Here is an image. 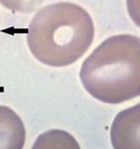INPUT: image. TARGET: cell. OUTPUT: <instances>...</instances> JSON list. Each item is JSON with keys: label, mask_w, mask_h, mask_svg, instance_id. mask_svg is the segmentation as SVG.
<instances>
[{"label": "cell", "mask_w": 140, "mask_h": 149, "mask_svg": "<svg viewBox=\"0 0 140 149\" xmlns=\"http://www.w3.org/2000/svg\"><path fill=\"white\" fill-rule=\"evenodd\" d=\"M94 39L91 16L80 5L61 1L46 5L27 28V46L40 63L65 67L85 54Z\"/></svg>", "instance_id": "cell-1"}, {"label": "cell", "mask_w": 140, "mask_h": 149, "mask_svg": "<svg viewBox=\"0 0 140 149\" xmlns=\"http://www.w3.org/2000/svg\"><path fill=\"white\" fill-rule=\"evenodd\" d=\"M83 86L93 98L119 104L140 96V38L116 35L98 45L84 61Z\"/></svg>", "instance_id": "cell-2"}, {"label": "cell", "mask_w": 140, "mask_h": 149, "mask_svg": "<svg viewBox=\"0 0 140 149\" xmlns=\"http://www.w3.org/2000/svg\"><path fill=\"white\" fill-rule=\"evenodd\" d=\"M110 134L115 149H140V103L116 115Z\"/></svg>", "instance_id": "cell-3"}, {"label": "cell", "mask_w": 140, "mask_h": 149, "mask_svg": "<svg viewBox=\"0 0 140 149\" xmlns=\"http://www.w3.org/2000/svg\"><path fill=\"white\" fill-rule=\"evenodd\" d=\"M26 130L19 115L12 109L0 105V149L23 148Z\"/></svg>", "instance_id": "cell-4"}, {"label": "cell", "mask_w": 140, "mask_h": 149, "mask_svg": "<svg viewBox=\"0 0 140 149\" xmlns=\"http://www.w3.org/2000/svg\"><path fill=\"white\" fill-rule=\"evenodd\" d=\"M33 148H80V145L68 132L49 130L36 140Z\"/></svg>", "instance_id": "cell-5"}, {"label": "cell", "mask_w": 140, "mask_h": 149, "mask_svg": "<svg viewBox=\"0 0 140 149\" xmlns=\"http://www.w3.org/2000/svg\"><path fill=\"white\" fill-rule=\"evenodd\" d=\"M43 1L44 0H0V3L8 10L29 14L40 8Z\"/></svg>", "instance_id": "cell-6"}, {"label": "cell", "mask_w": 140, "mask_h": 149, "mask_svg": "<svg viewBox=\"0 0 140 149\" xmlns=\"http://www.w3.org/2000/svg\"><path fill=\"white\" fill-rule=\"evenodd\" d=\"M127 8L132 21L140 27V0H127Z\"/></svg>", "instance_id": "cell-7"}]
</instances>
